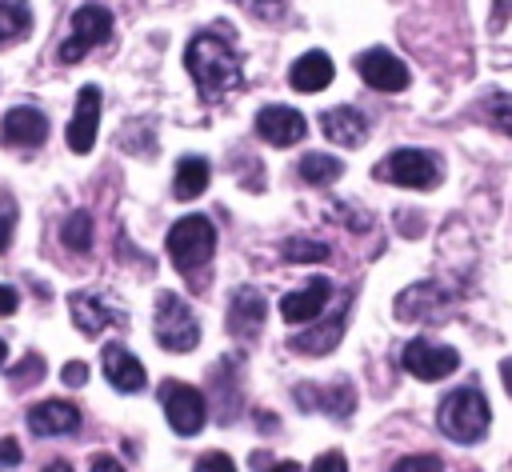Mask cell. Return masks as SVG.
<instances>
[{
  "instance_id": "6da1fadb",
  "label": "cell",
  "mask_w": 512,
  "mask_h": 472,
  "mask_svg": "<svg viewBox=\"0 0 512 472\" xmlns=\"http://www.w3.org/2000/svg\"><path fill=\"white\" fill-rule=\"evenodd\" d=\"M184 68L204 104H216L220 96H228L244 84V64L236 56L232 36H224V32H196L184 48Z\"/></svg>"
},
{
  "instance_id": "7a4b0ae2",
  "label": "cell",
  "mask_w": 512,
  "mask_h": 472,
  "mask_svg": "<svg viewBox=\"0 0 512 472\" xmlns=\"http://www.w3.org/2000/svg\"><path fill=\"white\" fill-rule=\"evenodd\" d=\"M436 424H440V432H444L448 440H456V444H476V440L488 432V424H492V408H488V400H484L480 388H456V392H448V396L440 400Z\"/></svg>"
},
{
  "instance_id": "3957f363",
  "label": "cell",
  "mask_w": 512,
  "mask_h": 472,
  "mask_svg": "<svg viewBox=\"0 0 512 472\" xmlns=\"http://www.w3.org/2000/svg\"><path fill=\"white\" fill-rule=\"evenodd\" d=\"M164 248H168V260L176 264V272L196 276L212 260V252H216V228H212L208 216H196V212L192 216H180L168 228Z\"/></svg>"
},
{
  "instance_id": "277c9868",
  "label": "cell",
  "mask_w": 512,
  "mask_h": 472,
  "mask_svg": "<svg viewBox=\"0 0 512 472\" xmlns=\"http://www.w3.org/2000/svg\"><path fill=\"white\" fill-rule=\"evenodd\" d=\"M152 336L164 352H192L200 344V320L188 308L184 296L176 292H160L156 296V312H152Z\"/></svg>"
},
{
  "instance_id": "5b68a950",
  "label": "cell",
  "mask_w": 512,
  "mask_h": 472,
  "mask_svg": "<svg viewBox=\"0 0 512 472\" xmlns=\"http://www.w3.org/2000/svg\"><path fill=\"white\" fill-rule=\"evenodd\" d=\"M108 40H112V12L104 4H80L72 12V32L56 48V56H60V64H80L92 48H100Z\"/></svg>"
},
{
  "instance_id": "8992f818",
  "label": "cell",
  "mask_w": 512,
  "mask_h": 472,
  "mask_svg": "<svg viewBox=\"0 0 512 472\" xmlns=\"http://www.w3.org/2000/svg\"><path fill=\"white\" fill-rule=\"evenodd\" d=\"M372 172H376V180H388L396 188H420V192H428V188L440 184V160L432 152H424V148H396Z\"/></svg>"
},
{
  "instance_id": "52a82bcc",
  "label": "cell",
  "mask_w": 512,
  "mask_h": 472,
  "mask_svg": "<svg viewBox=\"0 0 512 472\" xmlns=\"http://www.w3.org/2000/svg\"><path fill=\"white\" fill-rule=\"evenodd\" d=\"M452 304H456V296L440 284V280H416V284H408L400 296H396V304H392V312H396V320H420V324H440V320H448L452 316Z\"/></svg>"
},
{
  "instance_id": "ba28073f",
  "label": "cell",
  "mask_w": 512,
  "mask_h": 472,
  "mask_svg": "<svg viewBox=\"0 0 512 472\" xmlns=\"http://www.w3.org/2000/svg\"><path fill=\"white\" fill-rule=\"evenodd\" d=\"M160 404H164V416H168V428L176 436H196L208 420V400L200 388L192 384H180V380H168L160 384Z\"/></svg>"
},
{
  "instance_id": "9c48e42d",
  "label": "cell",
  "mask_w": 512,
  "mask_h": 472,
  "mask_svg": "<svg viewBox=\"0 0 512 472\" xmlns=\"http://www.w3.org/2000/svg\"><path fill=\"white\" fill-rule=\"evenodd\" d=\"M400 364H404L408 376H416V380H424V384H436V380H444L448 372L460 368V356H456V348H448V344H436V340H420V336H416V340L404 344Z\"/></svg>"
},
{
  "instance_id": "30bf717a",
  "label": "cell",
  "mask_w": 512,
  "mask_h": 472,
  "mask_svg": "<svg viewBox=\"0 0 512 472\" xmlns=\"http://www.w3.org/2000/svg\"><path fill=\"white\" fill-rule=\"evenodd\" d=\"M356 72L376 92H404L408 88V64L388 48H364L356 56Z\"/></svg>"
},
{
  "instance_id": "8fae6325",
  "label": "cell",
  "mask_w": 512,
  "mask_h": 472,
  "mask_svg": "<svg viewBox=\"0 0 512 472\" xmlns=\"http://www.w3.org/2000/svg\"><path fill=\"white\" fill-rule=\"evenodd\" d=\"M348 308H352V300L344 296L332 312H328V320H320L316 316V324L312 328H304V332H296L288 344L300 352V356H328L340 340H344V328H348Z\"/></svg>"
},
{
  "instance_id": "7c38bea8",
  "label": "cell",
  "mask_w": 512,
  "mask_h": 472,
  "mask_svg": "<svg viewBox=\"0 0 512 472\" xmlns=\"http://www.w3.org/2000/svg\"><path fill=\"white\" fill-rule=\"evenodd\" d=\"M100 104H104V96H100L96 84H84V88L76 92V108H72V120H68V132H64V140H68V148H72L76 156L92 152V144H96Z\"/></svg>"
},
{
  "instance_id": "4fadbf2b",
  "label": "cell",
  "mask_w": 512,
  "mask_h": 472,
  "mask_svg": "<svg viewBox=\"0 0 512 472\" xmlns=\"http://www.w3.org/2000/svg\"><path fill=\"white\" fill-rule=\"evenodd\" d=\"M296 404L304 412H328L332 420H348L356 408V388L348 380L332 384H296Z\"/></svg>"
},
{
  "instance_id": "5bb4252c",
  "label": "cell",
  "mask_w": 512,
  "mask_h": 472,
  "mask_svg": "<svg viewBox=\"0 0 512 472\" xmlns=\"http://www.w3.org/2000/svg\"><path fill=\"white\" fill-rule=\"evenodd\" d=\"M48 140V116L32 104H16L0 120V144L8 148H40Z\"/></svg>"
},
{
  "instance_id": "9a60e30c",
  "label": "cell",
  "mask_w": 512,
  "mask_h": 472,
  "mask_svg": "<svg viewBox=\"0 0 512 472\" xmlns=\"http://www.w3.org/2000/svg\"><path fill=\"white\" fill-rule=\"evenodd\" d=\"M68 312L84 336H100L108 324H124V312L100 292H68Z\"/></svg>"
},
{
  "instance_id": "2e32d148",
  "label": "cell",
  "mask_w": 512,
  "mask_h": 472,
  "mask_svg": "<svg viewBox=\"0 0 512 472\" xmlns=\"http://www.w3.org/2000/svg\"><path fill=\"white\" fill-rule=\"evenodd\" d=\"M264 312H268L264 296H260L252 284H240V288L232 292V300H228V332H232L240 344L256 340L260 328H264Z\"/></svg>"
},
{
  "instance_id": "e0dca14e",
  "label": "cell",
  "mask_w": 512,
  "mask_h": 472,
  "mask_svg": "<svg viewBox=\"0 0 512 472\" xmlns=\"http://www.w3.org/2000/svg\"><path fill=\"white\" fill-rule=\"evenodd\" d=\"M256 132H260L268 144L288 148V144L304 140L308 120H304L296 108H288V104H268V108H260V112H256Z\"/></svg>"
},
{
  "instance_id": "ac0fdd59",
  "label": "cell",
  "mask_w": 512,
  "mask_h": 472,
  "mask_svg": "<svg viewBox=\"0 0 512 472\" xmlns=\"http://www.w3.org/2000/svg\"><path fill=\"white\" fill-rule=\"evenodd\" d=\"M80 428V408L72 400H40L28 408V432L32 436H68Z\"/></svg>"
},
{
  "instance_id": "d6986e66",
  "label": "cell",
  "mask_w": 512,
  "mask_h": 472,
  "mask_svg": "<svg viewBox=\"0 0 512 472\" xmlns=\"http://www.w3.org/2000/svg\"><path fill=\"white\" fill-rule=\"evenodd\" d=\"M100 364H104V376H108V384H112L116 392H144L148 372H144V364H140L124 344H104Z\"/></svg>"
},
{
  "instance_id": "ffe728a7",
  "label": "cell",
  "mask_w": 512,
  "mask_h": 472,
  "mask_svg": "<svg viewBox=\"0 0 512 472\" xmlns=\"http://www.w3.org/2000/svg\"><path fill=\"white\" fill-rule=\"evenodd\" d=\"M328 296H332V284L320 280V276H312L304 288H296V292H288V296L280 300V316H284V324H308V320H316V316L324 312Z\"/></svg>"
},
{
  "instance_id": "44dd1931",
  "label": "cell",
  "mask_w": 512,
  "mask_h": 472,
  "mask_svg": "<svg viewBox=\"0 0 512 472\" xmlns=\"http://www.w3.org/2000/svg\"><path fill=\"white\" fill-rule=\"evenodd\" d=\"M320 128H324V136H328L332 144H340V148H356V144L368 140V120H364V112L352 108V104L328 108V112L320 116Z\"/></svg>"
},
{
  "instance_id": "7402d4cb",
  "label": "cell",
  "mask_w": 512,
  "mask_h": 472,
  "mask_svg": "<svg viewBox=\"0 0 512 472\" xmlns=\"http://www.w3.org/2000/svg\"><path fill=\"white\" fill-rule=\"evenodd\" d=\"M332 76H336L332 56H328V52H320V48L304 52V56L288 68V80H292V88H296V92H320V88H328V84H332Z\"/></svg>"
},
{
  "instance_id": "603a6c76",
  "label": "cell",
  "mask_w": 512,
  "mask_h": 472,
  "mask_svg": "<svg viewBox=\"0 0 512 472\" xmlns=\"http://www.w3.org/2000/svg\"><path fill=\"white\" fill-rule=\"evenodd\" d=\"M208 160L204 156H180L176 160V172H172V196L176 200H196L204 188H208Z\"/></svg>"
},
{
  "instance_id": "cb8c5ba5",
  "label": "cell",
  "mask_w": 512,
  "mask_h": 472,
  "mask_svg": "<svg viewBox=\"0 0 512 472\" xmlns=\"http://www.w3.org/2000/svg\"><path fill=\"white\" fill-rule=\"evenodd\" d=\"M32 32V4L28 0H0V48L28 40Z\"/></svg>"
},
{
  "instance_id": "d4e9b609",
  "label": "cell",
  "mask_w": 512,
  "mask_h": 472,
  "mask_svg": "<svg viewBox=\"0 0 512 472\" xmlns=\"http://www.w3.org/2000/svg\"><path fill=\"white\" fill-rule=\"evenodd\" d=\"M344 176V160L328 156V152H304L300 156V180L304 184H336Z\"/></svg>"
},
{
  "instance_id": "484cf974",
  "label": "cell",
  "mask_w": 512,
  "mask_h": 472,
  "mask_svg": "<svg viewBox=\"0 0 512 472\" xmlns=\"http://www.w3.org/2000/svg\"><path fill=\"white\" fill-rule=\"evenodd\" d=\"M60 240H64V248H72V252H88V248H92V216H88L84 208L68 212L64 224H60Z\"/></svg>"
},
{
  "instance_id": "4316f807",
  "label": "cell",
  "mask_w": 512,
  "mask_h": 472,
  "mask_svg": "<svg viewBox=\"0 0 512 472\" xmlns=\"http://www.w3.org/2000/svg\"><path fill=\"white\" fill-rule=\"evenodd\" d=\"M280 252L292 264H320V260H328V244L324 240H312V236H288L280 244Z\"/></svg>"
},
{
  "instance_id": "83f0119b",
  "label": "cell",
  "mask_w": 512,
  "mask_h": 472,
  "mask_svg": "<svg viewBox=\"0 0 512 472\" xmlns=\"http://www.w3.org/2000/svg\"><path fill=\"white\" fill-rule=\"evenodd\" d=\"M480 116H484L496 132L512 136V96H508V92H488V96L480 100Z\"/></svg>"
},
{
  "instance_id": "f1b7e54d",
  "label": "cell",
  "mask_w": 512,
  "mask_h": 472,
  "mask_svg": "<svg viewBox=\"0 0 512 472\" xmlns=\"http://www.w3.org/2000/svg\"><path fill=\"white\" fill-rule=\"evenodd\" d=\"M48 368H44V356L40 352H28L12 372H8V380H12V388L16 392H24V388H32V384H40V376H44Z\"/></svg>"
},
{
  "instance_id": "f546056e",
  "label": "cell",
  "mask_w": 512,
  "mask_h": 472,
  "mask_svg": "<svg viewBox=\"0 0 512 472\" xmlns=\"http://www.w3.org/2000/svg\"><path fill=\"white\" fill-rule=\"evenodd\" d=\"M392 472H444V464L432 452H416V456H400L392 464Z\"/></svg>"
},
{
  "instance_id": "4dcf8cb0",
  "label": "cell",
  "mask_w": 512,
  "mask_h": 472,
  "mask_svg": "<svg viewBox=\"0 0 512 472\" xmlns=\"http://www.w3.org/2000/svg\"><path fill=\"white\" fill-rule=\"evenodd\" d=\"M12 232H16V200L12 196H0V252H8Z\"/></svg>"
},
{
  "instance_id": "1f68e13d",
  "label": "cell",
  "mask_w": 512,
  "mask_h": 472,
  "mask_svg": "<svg viewBox=\"0 0 512 472\" xmlns=\"http://www.w3.org/2000/svg\"><path fill=\"white\" fill-rule=\"evenodd\" d=\"M192 472H236V460H232L228 452H204V456L192 464Z\"/></svg>"
},
{
  "instance_id": "d6a6232c",
  "label": "cell",
  "mask_w": 512,
  "mask_h": 472,
  "mask_svg": "<svg viewBox=\"0 0 512 472\" xmlns=\"http://www.w3.org/2000/svg\"><path fill=\"white\" fill-rule=\"evenodd\" d=\"M336 212H340V224H348V228H356V232H368V228H372V216H368L360 204H336Z\"/></svg>"
},
{
  "instance_id": "836d02e7",
  "label": "cell",
  "mask_w": 512,
  "mask_h": 472,
  "mask_svg": "<svg viewBox=\"0 0 512 472\" xmlns=\"http://www.w3.org/2000/svg\"><path fill=\"white\" fill-rule=\"evenodd\" d=\"M252 468H260V472H304L296 460H272L268 452H252Z\"/></svg>"
},
{
  "instance_id": "e575fe53",
  "label": "cell",
  "mask_w": 512,
  "mask_h": 472,
  "mask_svg": "<svg viewBox=\"0 0 512 472\" xmlns=\"http://www.w3.org/2000/svg\"><path fill=\"white\" fill-rule=\"evenodd\" d=\"M20 460H24V448L16 444V436H0V472L16 468Z\"/></svg>"
},
{
  "instance_id": "d590c367",
  "label": "cell",
  "mask_w": 512,
  "mask_h": 472,
  "mask_svg": "<svg viewBox=\"0 0 512 472\" xmlns=\"http://www.w3.org/2000/svg\"><path fill=\"white\" fill-rule=\"evenodd\" d=\"M312 472H348V460H344V452H324L312 460Z\"/></svg>"
},
{
  "instance_id": "8d00e7d4",
  "label": "cell",
  "mask_w": 512,
  "mask_h": 472,
  "mask_svg": "<svg viewBox=\"0 0 512 472\" xmlns=\"http://www.w3.org/2000/svg\"><path fill=\"white\" fill-rule=\"evenodd\" d=\"M64 384L68 388H84L88 384V364L84 360H68L64 364Z\"/></svg>"
},
{
  "instance_id": "74e56055",
  "label": "cell",
  "mask_w": 512,
  "mask_h": 472,
  "mask_svg": "<svg viewBox=\"0 0 512 472\" xmlns=\"http://www.w3.org/2000/svg\"><path fill=\"white\" fill-rule=\"evenodd\" d=\"M88 472H124V464L116 456H108V452H96L92 464H88Z\"/></svg>"
},
{
  "instance_id": "f35d334b",
  "label": "cell",
  "mask_w": 512,
  "mask_h": 472,
  "mask_svg": "<svg viewBox=\"0 0 512 472\" xmlns=\"http://www.w3.org/2000/svg\"><path fill=\"white\" fill-rule=\"evenodd\" d=\"M16 304H20V296H16V288H8V284H0V316H12V312H16Z\"/></svg>"
},
{
  "instance_id": "ab89813d",
  "label": "cell",
  "mask_w": 512,
  "mask_h": 472,
  "mask_svg": "<svg viewBox=\"0 0 512 472\" xmlns=\"http://www.w3.org/2000/svg\"><path fill=\"white\" fill-rule=\"evenodd\" d=\"M500 380H504V388H508V396H512V356L500 360Z\"/></svg>"
},
{
  "instance_id": "60d3db41",
  "label": "cell",
  "mask_w": 512,
  "mask_h": 472,
  "mask_svg": "<svg viewBox=\"0 0 512 472\" xmlns=\"http://www.w3.org/2000/svg\"><path fill=\"white\" fill-rule=\"evenodd\" d=\"M492 12H496V20H508L512 16V0H492Z\"/></svg>"
},
{
  "instance_id": "b9f144b4",
  "label": "cell",
  "mask_w": 512,
  "mask_h": 472,
  "mask_svg": "<svg viewBox=\"0 0 512 472\" xmlns=\"http://www.w3.org/2000/svg\"><path fill=\"white\" fill-rule=\"evenodd\" d=\"M40 472H76V468H72L68 460H48V464H44Z\"/></svg>"
},
{
  "instance_id": "7bdbcfd3",
  "label": "cell",
  "mask_w": 512,
  "mask_h": 472,
  "mask_svg": "<svg viewBox=\"0 0 512 472\" xmlns=\"http://www.w3.org/2000/svg\"><path fill=\"white\" fill-rule=\"evenodd\" d=\"M4 360H8V344L0 340V364H4Z\"/></svg>"
}]
</instances>
